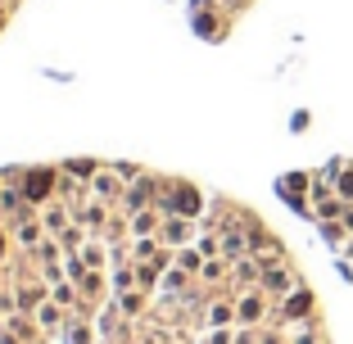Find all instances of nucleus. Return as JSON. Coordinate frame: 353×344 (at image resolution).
I'll return each mask as SVG.
<instances>
[{"mask_svg":"<svg viewBox=\"0 0 353 344\" xmlns=\"http://www.w3.org/2000/svg\"><path fill=\"white\" fill-rule=\"evenodd\" d=\"M54 181H59V168H28L23 172V199L32 209H46L54 199Z\"/></svg>","mask_w":353,"mask_h":344,"instance_id":"1","label":"nucleus"},{"mask_svg":"<svg viewBox=\"0 0 353 344\" xmlns=\"http://www.w3.org/2000/svg\"><path fill=\"white\" fill-rule=\"evenodd\" d=\"M159 209H163V213H176V218H199L204 199H199L195 186H181V181H172V186L163 190V199H159Z\"/></svg>","mask_w":353,"mask_h":344,"instance_id":"2","label":"nucleus"},{"mask_svg":"<svg viewBox=\"0 0 353 344\" xmlns=\"http://www.w3.org/2000/svg\"><path fill=\"white\" fill-rule=\"evenodd\" d=\"M127 195V181L114 172V163H104L100 172L91 177V199H100V204H109V209H118Z\"/></svg>","mask_w":353,"mask_h":344,"instance_id":"3","label":"nucleus"},{"mask_svg":"<svg viewBox=\"0 0 353 344\" xmlns=\"http://www.w3.org/2000/svg\"><path fill=\"white\" fill-rule=\"evenodd\" d=\"M109 218H114V209H109V204H100V199H86V204H77V209H73V222H82L91 236H104Z\"/></svg>","mask_w":353,"mask_h":344,"instance_id":"4","label":"nucleus"},{"mask_svg":"<svg viewBox=\"0 0 353 344\" xmlns=\"http://www.w3.org/2000/svg\"><path fill=\"white\" fill-rule=\"evenodd\" d=\"M190 236H195V218H176V213H168V218H163V231H159V240H163L168 250H186Z\"/></svg>","mask_w":353,"mask_h":344,"instance_id":"5","label":"nucleus"},{"mask_svg":"<svg viewBox=\"0 0 353 344\" xmlns=\"http://www.w3.org/2000/svg\"><path fill=\"white\" fill-rule=\"evenodd\" d=\"M10 231H14V245H19V250H37V245H41V240H46L41 213H28V218L10 222Z\"/></svg>","mask_w":353,"mask_h":344,"instance_id":"6","label":"nucleus"},{"mask_svg":"<svg viewBox=\"0 0 353 344\" xmlns=\"http://www.w3.org/2000/svg\"><path fill=\"white\" fill-rule=\"evenodd\" d=\"M14 299H19V313H37L46 299H50V285L37 276V281H19L14 285Z\"/></svg>","mask_w":353,"mask_h":344,"instance_id":"7","label":"nucleus"},{"mask_svg":"<svg viewBox=\"0 0 353 344\" xmlns=\"http://www.w3.org/2000/svg\"><path fill=\"white\" fill-rule=\"evenodd\" d=\"M54 199H63L68 209H77V204L91 199V181H77V177H68V172H59V181H54Z\"/></svg>","mask_w":353,"mask_h":344,"instance_id":"8","label":"nucleus"},{"mask_svg":"<svg viewBox=\"0 0 353 344\" xmlns=\"http://www.w3.org/2000/svg\"><path fill=\"white\" fill-rule=\"evenodd\" d=\"M41 227H46V236H63V231L73 227V209H68L63 199H50L41 209Z\"/></svg>","mask_w":353,"mask_h":344,"instance_id":"9","label":"nucleus"},{"mask_svg":"<svg viewBox=\"0 0 353 344\" xmlns=\"http://www.w3.org/2000/svg\"><path fill=\"white\" fill-rule=\"evenodd\" d=\"M32 317H37V326H41V335H59L63 326H68V308H59L54 299H46V303H41V308H37Z\"/></svg>","mask_w":353,"mask_h":344,"instance_id":"10","label":"nucleus"},{"mask_svg":"<svg viewBox=\"0 0 353 344\" xmlns=\"http://www.w3.org/2000/svg\"><path fill=\"white\" fill-rule=\"evenodd\" d=\"M163 218H168V213L159 209V204L132 213V236H159V231H163Z\"/></svg>","mask_w":353,"mask_h":344,"instance_id":"11","label":"nucleus"},{"mask_svg":"<svg viewBox=\"0 0 353 344\" xmlns=\"http://www.w3.org/2000/svg\"><path fill=\"white\" fill-rule=\"evenodd\" d=\"M145 294L150 290H141V285H136V290H123V294H114V308L127 317V322H136V317L145 313Z\"/></svg>","mask_w":353,"mask_h":344,"instance_id":"12","label":"nucleus"},{"mask_svg":"<svg viewBox=\"0 0 353 344\" xmlns=\"http://www.w3.org/2000/svg\"><path fill=\"white\" fill-rule=\"evenodd\" d=\"M82 263H86L91 272H109V245H104L100 236H91V240L82 245Z\"/></svg>","mask_w":353,"mask_h":344,"instance_id":"13","label":"nucleus"},{"mask_svg":"<svg viewBox=\"0 0 353 344\" xmlns=\"http://www.w3.org/2000/svg\"><path fill=\"white\" fill-rule=\"evenodd\" d=\"M100 168H104V159H63L59 172H68V177H77V181H91Z\"/></svg>","mask_w":353,"mask_h":344,"instance_id":"14","label":"nucleus"},{"mask_svg":"<svg viewBox=\"0 0 353 344\" xmlns=\"http://www.w3.org/2000/svg\"><path fill=\"white\" fill-rule=\"evenodd\" d=\"M77 290H82V299H104V294L114 290V285H109V276H104V272H86L82 281H77Z\"/></svg>","mask_w":353,"mask_h":344,"instance_id":"15","label":"nucleus"},{"mask_svg":"<svg viewBox=\"0 0 353 344\" xmlns=\"http://www.w3.org/2000/svg\"><path fill=\"white\" fill-rule=\"evenodd\" d=\"M50 299L59 303V308H68V313H73L77 303H82V290H77V281H68V276H63V281L50 285Z\"/></svg>","mask_w":353,"mask_h":344,"instance_id":"16","label":"nucleus"},{"mask_svg":"<svg viewBox=\"0 0 353 344\" xmlns=\"http://www.w3.org/2000/svg\"><path fill=\"white\" fill-rule=\"evenodd\" d=\"M63 340H68V344H95V331H91V322H86V317L68 313V326H63Z\"/></svg>","mask_w":353,"mask_h":344,"instance_id":"17","label":"nucleus"},{"mask_svg":"<svg viewBox=\"0 0 353 344\" xmlns=\"http://www.w3.org/2000/svg\"><path fill=\"white\" fill-rule=\"evenodd\" d=\"M159 250H163V240H159V236H132V259H136V263L154 259Z\"/></svg>","mask_w":353,"mask_h":344,"instance_id":"18","label":"nucleus"},{"mask_svg":"<svg viewBox=\"0 0 353 344\" xmlns=\"http://www.w3.org/2000/svg\"><path fill=\"white\" fill-rule=\"evenodd\" d=\"M109 285H114V294L136 290V263H127V267H114V272H109Z\"/></svg>","mask_w":353,"mask_h":344,"instance_id":"19","label":"nucleus"},{"mask_svg":"<svg viewBox=\"0 0 353 344\" xmlns=\"http://www.w3.org/2000/svg\"><path fill=\"white\" fill-rule=\"evenodd\" d=\"M231 272V259H204V267H199V276H204V281H222V276H227Z\"/></svg>","mask_w":353,"mask_h":344,"instance_id":"20","label":"nucleus"},{"mask_svg":"<svg viewBox=\"0 0 353 344\" xmlns=\"http://www.w3.org/2000/svg\"><path fill=\"white\" fill-rule=\"evenodd\" d=\"M236 317H240V322H259V317H263V299H259V294H250V299H240Z\"/></svg>","mask_w":353,"mask_h":344,"instance_id":"21","label":"nucleus"},{"mask_svg":"<svg viewBox=\"0 0 353 344\" xmlns=\"http://www.w3.org/2000/svg\"><path fill=\"white\" fill-rule=\"evenodd\" d=\"M114 172L127 181V186H136V181H145V177H150V172H145L141 163H127V159H123V163H114Z\"/></svg>","mask_w":353,"mask_h":344,"instance_id":"22","label":"nucleus"},{"mask_svg":"<svg viewBox=\"0 0 353 344\" xmlns=\"http://www.w3.org/2000/svg\"><path fill=\"white\" fill-rule=\"evenodd\" d=\"M176 267L199 272V267H204V254H199V250H176Z\"/></svg>","mask_w":353,"mask_h":344,"instance_id":"23","label":"nucleus"},{"mask_svg":"<svg viewBox=\"0 0 353 344\" xmlns=\"http://www.w3.org/2000/svg\"><path fill=\"white\" fill-rule=\"evenodd\" d=\"M231 317H236V308H231V303H213V313H208V322H213V326H227Z\"/></svg>","mask_w":353,"mask_h":344,"instance_id":"24","label":"nucleus"},{"mask_svg":"<svg viewBox=\"0 0 353 344\" xmlns=\"http://www.w3.org/2000/svg\"><path fill=\"white\" fill-rule=\"evenodd\" d=\"M263 285H268V290H285V285H290V276H285V272H268V276H263Z\"/></svg>","mask_w":353,"mask_h":344,"instance_id":"25","label":"nucleus"},{"mask_svg":"<svg viewBox=\"0 0 353 344\" xmlns=\"http://www.w3.org/2000/svg\"><path fill=\"white\" fill-rule=\"evenodd\" d=\"M208 344H231V331H227V326H213V335H208Z\"/></svg>","mask_w":353,"mask_h":344,"instance_id":"26","label":"nucleus"},{"mask_svg":"<svg viewBox=\"0 0 353 344\" xmlns=\"http://www.w3.org/2000/svg\"><path fill=\"white\" fill-rule=\"evenodd\" d=\"M0 344H23V340H19V335L10 331V326H0Z\"/></svg>","mask_w":353,"mask_h":344,"instance_id":"27","label":"nucleus"},{"mask_svg":"<svg viewBox=\"0 0 353 344\" xmlns=\"http://www.w3.org/2000/svg\"><path fill=\"white\" fill-rule=\"evenodd\" d=\"M10 254V236H5V227H0V259Z\"/></svg>","mask_w":353,"mask_h":344,"instance_id":"28","label":"nucleus"},{"mask_svg":"<svg viewBox=\"0 0 353 344\" xmlns=\"http://www.w3.org/2000/svg\"><path fill=\"white\" fill-rule=\"evenodd\" d=\"M0 290H10V267H0Z\"/></svg>","mask_w":353,"mask_h":344,"instance_id":"29","label":"nucleus"},{"mask_svg":"<svg viewBox=\"0 0 353 344\" xmlns=\"http://www.w3.org/2000/svg\"><path fill=\"white\" fill-rule=\"evenodd\" d=\"M5 222H10V213H5V204H0V227H5Z\"/></svg>","mask_w":353,"mask_h":344,"instance_id":"30","label":"nucleus"},{"mask_svg":"<svg viewBox=\"0 0 353 344\" xmlns=\"http://www.w3.org/2000/svg\"><path fill=\"white\" fill-rule=\"evenodd\" d=\"M0 28H5V14H0Z\"/></svg>","mask_w":353,"mask_h":344,"instance_id":"31","label":"nucleus"},{"mask_svg":"<svg viewBox=\"0 0 353 344\" xmlns=\"http://www.w3.org/2000/svg\"><path fill=\"white\" fill-rule=\"evenodd\" d=\"M0 326H5V313H0Z\"/></svg>","mask_w":353,"mask_h":344,"instance_id":"32","label":"nucleus"}]
</instances>
